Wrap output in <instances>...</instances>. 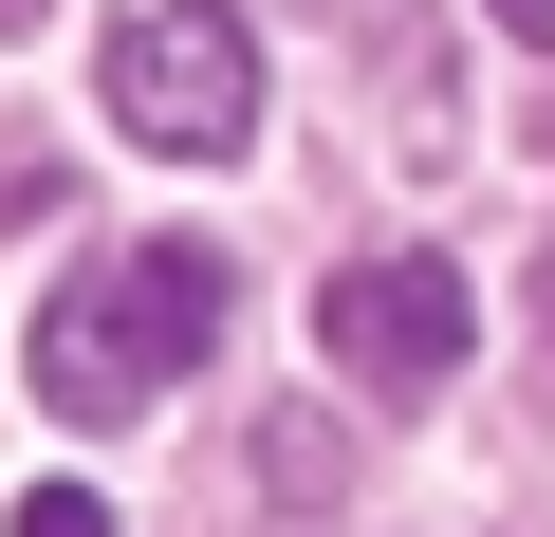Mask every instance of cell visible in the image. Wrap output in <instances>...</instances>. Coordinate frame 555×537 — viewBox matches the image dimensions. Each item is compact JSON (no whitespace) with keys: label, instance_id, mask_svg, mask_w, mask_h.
<instances>
[{"label":"cell","instance_id":"5","mask_svg":"<svg viewBox=\"0 0 555 537\" xmlns=\"http://www.w3.org/2000/svg\"><path fill=\"white\" fill-rule=\"evenodd\" d=\"M500 38H518V56H537V38H555V0H500Z\"/></svg>","mask_w":555,"mask_h":537},{"label":"cell","instance_id":"2","mask_svg":"<svg viewBox=\"0 0 555 537\" xmlns=\"http://www.w3.org/2000/svg\"><path fill=\"white\" fill-rule=\"evenodd\" d=\"M93 93H112V130L167 149V167H241V149H259V38L222 20V0H130L112 56H93Z\"/></svg>","mask_w":555,"mask_h":537},{"label":"cell","instance_id":"4","mask_svg":"<svg viewBox=\"0 0 555 537\" xmlns=\"http://www.w3.org/2000/svg\"><path fill=\"white\" fill-rule=\"evenodd\" d=\"M0 537H112V500H93V482H38V500L0 519Z\"/></svg>","mask_w":555,"mask_h":537},{"label":"cell","instance_id":"1","mask_svg":"<svg viewBox=\"0 0 555 537\" xmlns=\"http://www.w3.org/2000/svg\"><path fill=\"white\" fill-rule=\"evenodd\" d=\"M204 334H222V259L204 241H112V259H75V279L38 297V353L20 371H38L56 426H149Z\"/></svg>","mask_w":555,"mask_h":537},{"label":"cell","instance_id":"3","mask_svg":"<svg viewBox=\"0 0 555 537\" xmlns=\"http://www.w3.org/2000/svg\"><path fill=\"white\" fill-rule=\"evenodd\" d=\"M315 353L389 408H426L463 353H481V297H463V259H352V279L315 297Z\"/></svg>","mask_w":555,"mask_h":537}]
</instances>
